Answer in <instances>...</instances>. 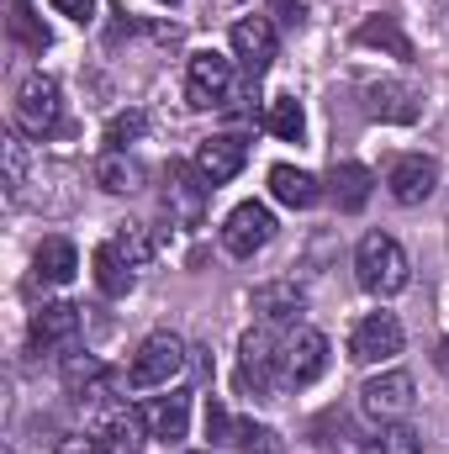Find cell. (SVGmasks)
Instances as JSON below:
<instances>
[{
	"label": "cell",
	"mask_w": 449,
	"mask_h": 454,
	"mask_svg": "<svg viewBox=\"0 0 449 454\" xmlns=\"http://www.w3.org/2000/svg\"><path fill=\"white\" fill-rule=\"evenodd\" d=\"M354 43H365V48H386L391 59H413V43H407V32L397 27V16H370V21H359Z\"/></svg>",
	"instance_id": "23"
},
{
	"label": "cell",
	"mask_w": 449,
	"mask_h": 454,
	"mask_svg": "<svg viewBox=\"0 0 449 454\" xmlns=\"http://www.w3.org/2000/svg\"><path fill=\"white\" fill-rule=\"evenodd\" d=\"M302 307H307V296H302L296 280H270V286L254 291V312H259L270 328H296V323H302Z\"/></svg>",
	"instance_id": "18"
},
{
	"label": "cell",
	"mask_w": 449,
	"mask_h": 454,
	"mask_svg": "<svg viewBox=\"0 0 449 454\" xmlns=\"http://www.w3.org/2000/svg\"><path fill=\"white\" fill-rule=\"evenodd\" d=\"M402 343H407V333H402L397 312H365L349 333V359L354 364H386L402 354Z\"/></svg>",
	"instance_id": "8"
},
{
	"label": "cell",
	"mask_w": 449,
	"mask_h": 454,
	"mask_svg": "<svg viewBox=\"0 0 449 454\" xmlns=\"http://www.w3.org/2000/svg\"><path fill=\"white\" fill-rule=\"evenodd\" d=\"M238 450L243 454H280V434L275 428H243V439H238Z\"/></svg>",
	"instance_id": "32"
},
{
	"label": "cell",
	"mask_w": 449,
	"mask_h": 454,
	"mask_svg": "<svg viewBox=\"0 0 449 454\" xmlns=\"http://www.w3.org/2000/svg\"><path fill=\"white\" fill-rule=\"evenodd\" d=\"M365 106H370V116H381V121L407 127V121H418V112H423V90L407 85V80H375V85H365Z\"/></svg>",
	"instance_id": "15"
},
{
	"label": "cell",
	"mask_w": 449,
	"mask_h": 454,
	"mask_svg": "<svg viewBox=\"0 0 449 454\" xmlns=\"http://www.w3.org/2000/svg\"><path fill=\"white\" fill-rule=\"evenodd\" d=\"M91 175H96V185L101 191H112V196H132V191H143V164L127 153V148H106L96 164H91Z\"/></svg>",
	"instance_id": "20"
},
{
	"label": "cell",
	"mask_w": 449,
	"mask_h": 454,
	"mask_svg": "<svg viewBox=\"0 0 449 454\" xmlns=\"http://www.w3.org/2000/svg\"><path fill=\"white\" fill-rule=\"evenodd\" d=\"M238 380H243V391H254V396L280 391V339H275L270 323H259V328H248V333L238 339Z\"/></svg>",
	"instance_id": "4"
},
{
	"label": "cell",
	"mask_w": 449,
	"mask_h": 454,
	"mask_svg": "<svg viewBox=\"0 0 449 454\" xmlns=\"http://www.w3.org/2000/svg\"><path fill=\"white\" fill-rule=\"evenodd\" d=\"M243 428H248V423H238L223 402H207V439H212V444H238Z\"/></svg>",
	"instance_id": "31"
},
{
	"label": "cell",
	"mask_w": 449,
	"mask_h": 454,
	"mask_svg": "<svg viewBox=\"0 0 449 454\" xmlns=\"http://www.w3.org/2000/svg\"><path fill=\"white\" fill-rule=\"evenodd\" d=\"M32 348H64V343L80 339V307L75 301H43L32 312V328H27Z\"/></svg>",
	"instance_id": "16"
},
{
	"label": "cell",
	"mask_w": 449,
	"mask_h": 454,
	"mask_svg": "<svg viewBox=\"0 0 449 454\" xmlns=\"http://www.w3.org/2000/svg\"><path fill=\"white\" fill-rule=\"evenodd\" d=\"M232 96H238V64L227 53H217V48L191 53V64H185V101L196 112H227Z\"/></svg>",
	"instance_id": "2"
},
{
	"label": "cell",
	"mask_w": 449,
	"mask_h": 454,
	"mask_svg": "<svg viewBox=\"0 0 449 454\" xmlns=\"http://www.w3.org/2000/svg\"><path fill=\"white\" fill-rule=\"evenodd\" d=\"M91 264H96V286H101L106 296H127V291H132V264L116 254L112 243H101Z\"/></svg>",
	"instance_id": "26"
},
{
	"label": "cell",
	"mask_w": 449,
	"mask_h": 454,
	"mask_svg": "<svg viewBox=\"0 0 449 454\" xmlns=\"http://www.w3.org/2000/svg\"><path fill=\"white\" fill-rule=\"evenodd\" d=\"M354 280H359V291H370L381 301L402 296L407 280H413V259L391 232H365L359 248H354Z\"/></svg>",
	"instance_id": "1"
},
{
	"label": "cell",
	"mask_w": 449,
	"mask_h": 454,
	"mask_svg": "<svg viewBox=\"0 0 449 454\" xmlns=\"http://www.w3.org/2000/svg\"><path fill=\"white\" fill-rule=\"evenodd\" d=\"M159 5H180V0H159Z\"/></svg>",
	"instance_id": "36"
},
{
	"label": "cell",
	"mask_w": 449,
	"mask_h": 454,
	"mask_svg": "<svg viewBox=\"0 0 449 454\" xmlns=\"http://www.w3.org/2000/svg\"><path fill=\"white\" fill-rule=\"evenodd\" d=\"M106 243H112L132 270H143V264L154 259V238H148V227H143V223H116V232L106 238Z\"/></svg>",
	"instance_id": "27"
},
{
	"label": "cell",
	"mask_w": 449,
	"mask_h": 454,
	"mask_svg": "<svg viewBox=\"0 0 449 454\" xmlns=\"http://www.w3.org/2000/svg\"><path fill=\"white\" fill-rule=\"evenodd\" d=\"M91 434L101 439L106 454H143V439H148L138 407H127V402H96L91 407Z\"/></svg>",
	"instance_id": "9"
},
{
	"label": "cell",
	"mask_w": 449,
	"mask_h": 454,
	"mask_svg": "<svg viewBox=\"0 0 449 454\" xmlns=\"http://www.w3.org/2000/svg\"><path fill=\"white\" fill-rule=\"evenodd\" d=\"M386 191L397 207H423L434 191H439V164L429 153H402L391 169H386Z\"/></svg>",
	"instance_id": "11"
},
{
	"label": "cell",
	"mask_w": 449,
	"mask_h": 454,
	"mask_svg": "<svg viewBox=\"0 0 449 454\" xmlns=\"http://www.w3.org/2000/svg\"><path fill=\"white\" fill-rule=\"evenodd\" d=\"M275 48H280V37H275L270 16H243V21L232 27V59H238V69H243L248 80H259V74L275 64Z\"/></svg>",
	"instance_id": "12"
},
{
	"label": "cell",
	"mask_w": 449,
	"mask_h": 454,
	"mask_svg": "<svg viewBox=\"0 0 449 454\" xmlns=\"http://www.w3.org/2000/svg\"><path fill=\"white\" fill-rule=\"evenodd\" d=\"M413 402H418V386H413L407 370H381L359 386V412L370 423H407Z\"/></svg>",
	"instance_id": "7"
},
{
	"label": "cell",
	"mask_w": 449,
	"mask_h": 454,
	"mask_svg": "<svg viewBox=\"0 0 449 454\" xmlns=\"http://www.w3.org/2000/svg\"><path fill=\"white\" fill-rule=\"evenodd\" d=\"M328 191H334L338 212H365V201H370V191H375V175L365 169V164H334V180H328Z\"/></svg>",
	"instance_id": "22"
},
{
	"label": "cell",
	"mask_w": 449,
	"mask_h": 454,
	"mask_svg": "<svg viewBox=\"0 0 449 454\" xmlns=\"http://www.w3.org/2000/svg\"><path fill=\"white\" fill-rule=\"evenodd\" d=\"M169 191H164V207L180 217V223H201V207H207V196H212V185L201 180V169L196 164H169Z\"/></svg>",
	"instance_id": "17"
},
{
	"label": "cell",
	"mask_w": 449,
	"mask_h": 454,
	"mask_svg": "<svg viewBox=\"0 0 449 454\" xmlns=\"http://www.w3.org/2000/svg\"><path fill=\"white\" fill-rule=\"evenodd\" d=\"M59 454H106V450H101V439H96V434H75V439H64V444H59Z\"/></svg>",
	"instance_id": "34"
},
{
	"label": "cell",
	"mask_w": 449,
	"mask_h": 454,
	"mask_svg": "<svg viewBox=\"0 0 449 454\" xmlns=\"http://www.w3.org/2000/svg\"><path fill=\"white\" fill-rule=\"evenodd\" d=\"M323 370H328V339H323L318 328L296 323V328L280 339V386H286V391H302V386L323 380Z\"/></svg>",
	"instance_id": "6"
},
{
	"label": "cell",
	"mask_w": 449,
	"mask_h": 454,
	"mask_svg": "<svg viewBox=\"0 0 449 454\" xmlns=\"http://www.w3.org/2000/svg\"><path fill=\"white\" fill-rule=\"evenodd\" d=\"M32 264H37V280H48V286H69L80 275V254L69 238H43Z\"/></svg>",
	"instance_id": "21"
},
{
	"label": "cell",
	"mask_w": 449,
	"mask_h": 454,
	"mask_svg": "<svg viewBox=\"0 0 449 454\" xmlns=\"http://www.w3.org/2000/svg\"><path fill=\"white\" fill-rule=\"evenodd\" d=\"M27 169H32L27 143H21V137H5V196H11V207H16L21 191H27Z\"/></svg>",
	"instance_id": "29"
},
{
	"label": "cell",
	"mask_w": 449,
	"mask_h": 454,
	"mask_svg": "<svg viewBox=\"0 0 449 454\" xmlns=\"http://www.w3.org/2000/svg\"><path fill=\"white\" fill-rule=\"evenodd\" d=\"M48 5H53L59 16L80 21V27H85V21H96V0H48Z\"/></svg>",
	"instance_id": "33"
},
{
	"label": "cell",
	"mask_w": 449,
	"mask_h": 454,
	"mask_svg": "<svg viewBox=\"0 0 449 454\" xmlns=\"http://www.w3.org/2000/svg\"><path fill=\"white\" fill-rule=\"evenodd\" d=\"M223 5H238V0H223Z\"/></svg>",
	"instance_id": "37"
},
{
	"label": "cell",
	"mask_w": 449,
	"mask_h": 454,
	"mask_svg": "<svg viewBox=\"0 0 449 454\" xmlns=\"http://www.w3.org/2000/svg\"><path fill=\"white\" fill-rule=\"evenodd\" d=\"M434 364H439V375L449 380V339H439V348H434Z\"/></svg>",
	"instance_id": "35"
},
{
	"label": "cell",
	"mask_w": 449,
	"mask_h": 454,
	"mask_svg": "<svg viewBox=\"0 0 449 454\" xmlns=\"http://www.w3.org/2000/svg\"><path fill=\"white\" fill-rule=\"evenodd\" d=\"M264 127H270L280 143H302V132H307V112H302V101L275 96V101L264 106Z\"/></svg>",
	"instance_id": "25"
},
{
	"label": "cell",
	"mask_w": 449,
	"mask_h": 454,
	"mask_svg": "<svg viewBox=\"0 0 449 454\" xmlns=\"http://www.w3.org/2000/svg\"><path fill=\"white\" fill-rule=\"evenodd\" d=\"M143 132H148V116L143 112H116L106 121V148H132Z\"/></svg>",
	"instance_id": "30"
},
{
	"label": "cell",
	"mask_w": 449,
	"mask_h": 454,
	"mask_svg": "<svg viewBox=\"0 0 449 454\" xmlns=\"http://www.w3.org/2000/svg\"><path fill=\"white\" fill-rule=\"evenodd\" d=\"M16 127L32 137H53L64 127V90L53 74H27L16 90Z\"/></svg>",
	"instance_id": "5"
},
{
	"label": "cell",
	"mask_w": 449,
	"mask_h": 454,
	"mask_svg": "<svg viewBox=\"0 0 449 454\" xmlns=\"http://www.w3.org/2000/svg\"><path fill=\"white\" fill-rule=\"evenodd\" d=\"M138 418H143L148 439H159V444H180V439L191 434V391L148 396V402L138 407Z\"/></svg>",
	"instance_id": "13"
},
{
	"label": "cell",
	"mask_w": 449,
	"mask_h": 454,
	"mask_svg": "<svg viewBox=\"0 0 449 454\" xmlns=\"http://www.w3.org/2000/svg\"><path fill=\"white\" fill-rule=\"evenodd\" d=\"M11 32H16V43L32 48V53H43V48L53 43V32L32 16V0H11Z\"/></svg>",
	"instance_id": "28"
},
{
	"label": "cell",
	"mask_w": 449,
	"mask_h": 454,
	"mask_svg": "<svg viewBox=\"0 0 449 454\" xmlns=\"http://www.w3.org/2000/svg\"><path fill=\"white\" fill-rule=\"evenodd\" d=\"M185 359H191V348H185L180 333H148L138 343V354L127 359V386L132 391H159V386L180 380Z\"/></svg>",
	"instance_id": "3"
},
{
	"label": "cell",
	"mask_w": 449,
	"mask_h": 454,
	"mask_svg": "<svg viewBox=\"0 0 449 454\" xmlns=\"http://www.w3.org/2000/svg\"><path fill=\"white\" fill-rule=\"evenodd\" d=\"M359 454H423V434L407 428V423H381V428L359 444Z\"/></svg>",
	"instance_id": "24"
},
{
	"label": "cell",
	"mask_w": 449,
	"mask_h": 454,
	"mask_svg": "<svg viewBox=\"0 0 449 454\" xmlns=\"http://www.w3.org/2000/svg\"><path fill=\"white\" fill-rule=\"evenodd\" d=\"M270 196H275L280 207H291V212H307V207L323 201V185H318V175H307V169H296V164H275V169H270Z\"/></svg>",
	"instance_id": "19"
},
{
	"label": "cell",
	"mask_w": 449,
	"mask_h": 454,
	"mask_svg": "<svg viewBox=\"0 0 449 454\" xmlns=\"http://www.w3.org/2000/svg\"><path fill=\"white\" fill-rule=\"evenodd\" d=\"M196 169H201V180L217 191V185H227L243 164H248V143L238 137V132H217V137H207L201 148H196V159H191Z\"/></svg>",
	"instance_id": "14"
},
{
	"label": "cell",
	"mask_w": 449,
	"mask_h": 454,
	"mask_svg": "<svg viewBox=\"0 0 449 454\" xmlns=\"http://www.w3.org/2000/svg\"><path fill=\"white\" fill-rule=\"evenodd\" d=\"M275 238V212L264 207V201H243V207H232L223 223V248L232 259H254L264 243Z\"/></svg>",
	"instance_id": "10"
}]
</instances>
